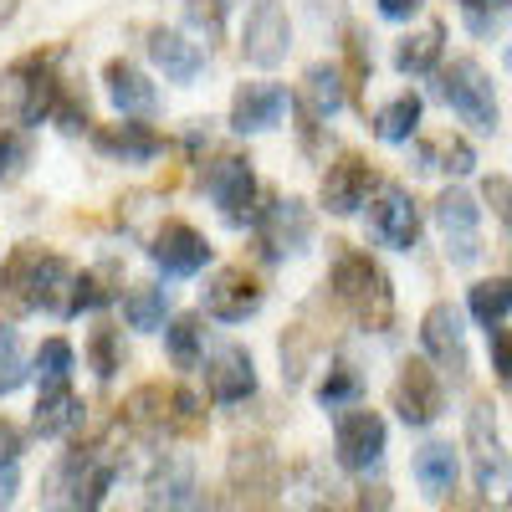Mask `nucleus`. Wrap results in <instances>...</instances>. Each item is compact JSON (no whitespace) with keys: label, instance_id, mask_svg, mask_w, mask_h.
Masks as SVG:
<instances>
[{"label":"nucleus","instance_id":"obj_1","mask_svg":"<svg viewBox=\"0 0 512 512\" xmlns=\"http://www.w3.org/2000/svg\"><path fill=\"white\" fill-rule=\"evenodd\" d=\"M0 308H6V318H77V267L36 241L11 246V256L0 262Z\"/></svg>","mask_w":512,"mask_h":512},{"label":"nucleus","instance_id":"obj_2","mask_svg":"<svg viewBox=\"0 0 512 512\" xmlns=\"http://www.w3.org/2000/svg\"><path fill=\"white\" fill-rule=\"evenodd\" d=\"M113 477H118V451L108 441H88V446L77 441L41 482V502L52 512H98Z\"/></svg>","mask_w":512,"mask_h":512},{"label":"nucleus","instance_id":"obj_3","mask_svg":"<svg viewBox=\"0 0 512 512\" xmlns=\"http://www.w3.org/2000/svg\"><path fill=\"white\" fill-rule=\"evenodd\" d=\"M328 287L338 297V308H344L364 333H390L395 323V287L384 277V267L364 251H338L333 256V272H328Z\"/></svg>","mask_w":512,"mask_h":512},{"label":"nucleus","instance_id":"obj_4","mask_svg":"<svg viewBox=\"0 0 512 512\" xmlns=\"http://www.w3.org/2000/svg\"><path fill=\"white\" fill-rule=\"evenodd\" d=\"M62 88H67V82L52 72V57L26 52V57H16L6 72H0V118H11V123L52 118Z\"/></svg>","mask_w":512,"mask_h":512},{"label":"nucleus","instance_id":"obj_5","mask_svg":"<svg viewBox=\"0 0 512 512\" xmlns=\"http://www.w3.org/2000/svg\"><path fill=\"white\" fill-rule=\"evenodd\" d=\"M466 451H472V477H477L482 502L512 507V456L497 436V415L487 400H477L466 410Z\"/></svg>","mask_w":512,"mask_h":512},{"label":"nucleus","instance_id":"obj_6","mask_svg":"<svg viewBox=\"0 0 512 512\" xmlns=\"http://www.w3.org/2000/svg\"><path fill=\"white\" fill-rule=\"evenodd\" d=\"M441 98L451 103V113H456L461 123H472L477 134H492V128H497L492 77H487L472 57H456L451 67H441Z\"/></svg>","mask_w":512,"mask_h":512},{"label":"nucleus","instance_id":"obj_7","mask_svg":"<svg viewBox=\"0 0 512 512\" xmlns=\"http://www.w3.org/2000/svg\"><path fill=\"white\" fill-rule=\"evenodd\" d=\"M292 52V21H287V6L282 0H251L246 6V21H241V57L251 67H282Z\"/></svg>","mask_w":512,"mask_h":512},{"label":"nucleus","instance_id":"obj_8","mask_svg":"<svg viewBox=\"0 0 512 512\" xmlns=\"http://www.w3.org/2000/svg\"><path fill=\"white\" fill-rule=\"evenodd\" d=\"M205 195L221 205V216L231 226H251L256 221V175H251V159L246 154H216L205 164Z\"/></svg>","mask_w":512,"mask_h":512},{"label":"nucleus","instance_id":"obj_9","mask_svg":"<svg viewBox=\"0 0 512 512\" xmlns=\"http://www.w3.org/2000/svg\"><path fill=\"white\" fill-rule=\"evenodd\" d=\"M251 231H256V241H262V251L272 256V262H282V256H297V251L313 241V216H308L303 200L272 195L262 210H256Z\"/></svg>","mask_w":512,"mask_h":512},{"label":"nucleus","instance_id":"obj_10","mask_svg":"<svg viewBox=\"0 0 512 512\" xmlns=\"http://www.w3.org/2000/svg\"><path fill=\"white\" fill-rule=\"evenodd\" d=\"M436 231H441V241H446V251H451V262L456 267H472L477 256H482V205L466 195V190H441L436 195Z\"/></svg>","mask_w":512,"mask_h":512},{"label":"nucleus","instance_id":"obj_11","mask_svg":"<svg viewBox=\"0 0 512 512\" xmlns=\"http://www.w3.org/2000/svg\"><path fill=\"white\" fill-rule=\"evenodd\" d=\"M395 410L405 425H431L441 410H446V384H441V369L431 359H405L400 374H395V390H390Z\"/></svg>","mask_w":512,"mask_h":512},{"label":"nucleus","instance_id":"obj_12","mask_svg":"<svg viewBox=\"0 0 512 512\" xmlns=\"http://www.w3.org/2000/svg\"><path fill=\"white\" fill-rule=\"evenodd\" d=\"M420 344L431 354L436 369H446L456 384L472 374V354H466V328H461V308L456 303H431L420 318Z\"/></svg>","mask_w":512,"mask_h":512},{"label":"nucleus","instance_id":"obj_13","mask_svg":"<svg viewBox=\"0 0 512 512\" xmlns=\"http://www.w3.org/2000/svg\"><path fill=\"white\" fill-rule=\"evenodd\" d=\"M384 436H390V431H384L379 410H364V405L344 410L338 425H333V456H338V466H344V472H369V466H379Z\"/></svg>","mask_w":512,"mask_h":512},{"label":"nucleus","instance_id":"obj_14","mask_svg":"<svg viewBox=\"0 0 512 512\" xmlns=\"http://www.w3.org/2000/svg\"><path fill=\"white\" fill-rule=\"evenodd\" d=\"M149 262H154L164 277H195V272H205V262H210V241H205L190 221H164V226L149 236Z\"/></svg>","mask_w":512,"mask_h":512},{"label":"nucleus","instance_id":"obj_15","mask_svg":"<svg viewBox=\"0 0 512 512\" xmlns=\"http://www.w3.org/2000/svg\"><path fill=\"white\" fill-rule=\"evenodd\" d=\"M369 231L379 246H395V251H410L420 241V205L405 185H379L374 205H369Z\"/></svg>","mask_w":512,"mask_h":512},{"label":"nucleus","instance_id":"obj_16","mask_svg":"<svg viewBox=\"0 0 512 512\" xmlns=\"http://www.w3.org/2000/svg\"><path fill=\"white\" fill-rule=\"evenodd\" d=\"M374 190V169L364 154H338L328 169H323V185H318V200L328 216H354V210L369 200Z\"/></svg>","mask_w":512,"mask_h":512},{"label":"nucleus","instance_id":"obj_17","mask_svg":"<svg viewBox=\"0 0 512 512\" xmlns=\"http://www.w3.org/2000/svg\"><path fill=\"white\" fill-rule=\"evenodd\" d=\"M205 395L216 405H241L256 395V359L241 344H221L205 359Z\"/></svg>","mask_w":512,"mask_h":512},{"label":"nucleus","instance_id":"obj_18","mask_svg":"<svg viewBox=\"0 0 512 512\" xmlns=\"http://www.w3.org/2000/svg\"><path fill=\"white\" fill-rule=\"evenodd\" d=\"M256 308H262V282H256L246 267H221L205 282V313L221 323H246Z\"/></svg>","mask_w":512,"mask_h":512},{"label":"nucleus","instance_id":"obj_19","mask_svg":"<svg viewBox=\"0 0 512 512\" xmlns=\"http://www.w3.org/2000/svg\"><path fill=\"white\" fill-rule=\"evenodd\" d=\"M292 108L282 82H241L231 98V128L236 134H267L282 123V113Z\"/></svg>","mask_w":512,"mask_h":512},{"label":"nucleus","instance_id":"obj_20","mask_svg":"<svg viewBox=\"0 0 512 512\" xmlns=\"http://www.w3.org/2000/svg\"><path fill=\"white\" fill-rule=\"evenodd\" d=\"M349 103V77L344 67H333V62H313L303 72V82H297V113H308L313 123H328L338 108Z\"/></svg>","mask_w":512,"mask_h":512},{"label":"nucleus","instance_id":"obj_21","mask_svg":"<svg viewBox=\"0 0 512 512\" xmlns=\"http://www.w3.org/2000/svg\"><path fill=\"white\" fill-rule=\"evenodd\" d=\"M149 57H154V67L169 77V82H195L200 72H205V52H200V41H190L185 31H175V26H149Z\"/></svg>","mask_w":512,"mask_h":512},{"label":"nucleus","instance_id":"obj_22","mask_svg":"<svg viewBox=\"0 0 512 512\" xmlns=\"http://www.w3.org/2000/svg\"><path fill=\"white\" fill-rule=\"evenodd\" d=\"M93 144L123 164H149L164 154V134L144 118H123V123H108V128H93Z\"/></svg>","mask_w":512,"mask_h":512},{"label":"nucleus","instance_id":"obj_23","mask_svg":"<svg viewBox=\"0 0 512 512\" xmlns=\"http://www.w3.org/2000/svg\"><path fill=\"white\" fill-rule=\"evenodd\" d=\"M123 425L144 441L175 436V390H164V384H139V390L123 400Z\"/></svg>","mask_w":512,"mask_h":512},{"label":"nucleus","instance_id":"obj_24","mask_svg":"<svg viewBox=\"0 0 512 512\" xmlns=\"http://www.w3.org/2000/svg\"><path fill=\"white\" fill-rule=\"evenodd\" d=\"M103 88H108V98H113V108L123 113V118H149L154 108H159V88L134 67V62H123V57H113L108 67H103Z\"/></svg>","mask_w":512,"mask_h":512},{"label":"nucleus","instance_id":"obj_25","mask_svg":"<svg viewBox=\"0 0 512 512\" xmlns=\"http://www.w3.org/2000/svg\"><path fill=\"white\" fill-rule=\"evenodd\" d=\"M231 487L241 497H267L277 492V456L262 441H236L231 451Z\"/></svg>","mask_w":512,"mask_h":512},{"label":"nucleus","instance_id":"obj_26","mask_svg":"<svg viewBox=\"0 0 512 512\" xmlns=\"http://www.w3.org/2000/svg\"><path fill=\"white\" fill-rule=\"evenodd\" d=\"M82 425V400L72 384H47V390L36 395V415H31V431L41 441H57V436H72Z\"/></svg>","mask_w":512,"mask_h":512},{"label":"nucleus","instance_id":"obj_27","mask_svg":"<svg viewBox=\"0 0 512 512\" xmlns=\"http://www.w3.org/2000/svg\"><path fill=\"white\" fill-rule=\"evenodd\" d=\"M456 446L451 441H425L420 451H415V482H420V492L425 497H436V502H446V497H456Z\"/></svg>","mask_w":512,"mask_h":512},{"label":"nucleus","instance_id":"obj_28","mask_svg":"<svg viewBox=\"0 0 512 512\" xmlns=\"http://www.w3.org/2000/svg\"><path fill=\"white\" fill-rule=\"evenodd\" d=\"M164 318H169V287H159V282H134V287L123 292V323H128V328L159 333V328H169Z\"/></svg>","mask_w":512,"mask_h":512},{"label":"nucleus","instance_id":"obj_29","mask_svg":"<svg viewBox=\"0 0 512 512\" xmlns=\"http://www.w3.org/2000/svg\"><path fill=\"white\" fill-rule=\"evenodd\" d=\"M441 36H446L441 21H425L420 31H410L400 47H395V72H405V77H425V72L441 62Z\"/></svg>","mask_w":512,"mask_h":512},{"label":"nucleus","instance_id":"obj_30","mask_svg":"<svg viewBox=\"0 0 512 512\" xmlns=\"http://www.w3.org/2000/svg\"><path fill=\"white\" fill-rule=\"evenodd\" d=\"M415 164L420 169H446V175H472V169H477V149L466 139H456V134L420 139L415 144Z\"/></svg>","mask_w":512,"mask_h":512},{"label":"nucleus","instance_id":"obj_31","mask_svg":"<svg viewBox=\"0 0 512 512\" xmlns=\"http://www.w3.org/2000/svg\"><path fill=\"white\" fill-rule=\"evenodd\" d=\"M420 113H425L420 93H400V98H390V103L374 113V134L384 144H410L415 128H420Z\"/></svg>","mask_w":512,"mask_h":512},{"label":"nucleus","instance_id":"obj_32","mask_svg":"<svg viewBox=\"0 0 512 512\" xmlns=\"http://www.w3.org/2000/svg\"><path fill=\"white\" fill-rule=\"evenodd\" d=\"M164 349H169V364H175V369H195V364L205 359V328H200V313L169 318V328H164Z\"/></svg>","mask_w":512,"mask_h":512},{"label":"nucleus","instance_id":"obj_33","mask_svg":"<svg viewBox=\"0 0 512 512\" xmlns=\"http://www.w3.org/2000/svg\"><path fill=\"white\" fill-rule=\"evenodd\" d=\"M466 308H472V318L482 328H497L507 313H512V277H482L472 282V292H466Z\"/></svg>","mask_w":512,"mask_h":512},{"label":"nucleus","instance_id":"obj_34","mask_svg":"<svg viewBox=\"0 0 512 512\" xmlns=\"http://www.w3.org/2000/svg\"><path fill=\"white\" fill-rule=\"evenodd\" d=\"M359 395H364V379H359V369L344 364V359H338V364L323 374V384H318V405H323V410H354Z\"/></svg>","mask_w":512,"mask_h":512},{"label":"nucleus","instance_id":"obj_35","mask_svg":"<svg viewBox=\"0 0 512 512\" xmlns=\"http://www.w3.org/2000/svg\"><path fill=\"white\" fill-rule=\"evenodd\" d=\"M118 282H123L118 262H103V267H93V272H77V313L113 303V297H118Z\"/></svg>","mask_w":512,"mask_h":512},{"label":"nucleus","instance_id":"obj_36","mask_svg":"<svg viewBox=\"0 0 512 512\" xmlns=\"http://www.w3.org/2000/svg\"><path fill=\"white\" fill-rule=\"evenodd\" d=\"M461 16H466V31L472 36L497 41L512 26V0H472V6H461Z\"/></svg>","mask_w":512,"mask_h":512},{"label":"nucleus","instance_id":"obj_37","mask_svg":"<svg viewBox=\"0 0 512 512\" xmlns=\"http://www.w3.org/2000/svg\"><path fill=\"white\" fill-rule=\"evenodd\" d=\"M72 359H77V354H72L67 338H47V344L36 349V359H31L41 390H47V384H67V379H72Z\"/></svg>","mask_w":512,"mask_h":512},{"label":"nucleus","instance_id":"obj_38","mask_svg":"<svg viewBox=\"0 0 512 512\" xmlns=\"http://www.w3.org/2000/svg\"><path fill=\"white\" fill-rule=\"evenodd\" d=\"M26 384V354H21V333L11 323H0V395H11Z\"/></svg>","mask_w":512,"mask_h":512},{"label":"nucleus","instance_id":"obj_39","mask_svg":"<svg viewBox=\"0 0 512 512\" xmlns=\"http://www.w3.org/2000/svg\"><path fill=\"white\" fill-rule=\"evenodd\" d=\"M26 164H31V139L21 134V128L0 123V185L21 180V175H26Z\"/></svg>","mask_w":512,"mask_h":512},{"label":"nucleus","instance_id":"obj_40","mask_svg":"<svg viewBox=\"0 0 512 512\" xmlns=\"http://www.w3.org/2000/svg\"><path fill=\"white\" fill-rule=\"evenodd\" d=\"M308 359H313V338H308V328L297 323V328H287L282 333V379L287 384H297L308 374Z\"/></svg>","mask_w":512,"mask_h":512},{"label":"nucleus","instance_id":"obj_41","mask_svg":"<svg viewBox=\"0 0 512 512\" xmlns=\"http://www.w3.org/2000/svg\"><path fill=\"white\" fill-rule=\"evenodd\" d=\"M88 354H93V369H98V379H113L118 369H123V359H118V328H93V344H88Z\"/></svg>","mask_w":512,"mask_h":512},{"label":"nucleus","instance_id":"obj_42","mask_svg":"<svg viewBox=\"0 0 512 512\" xmlns=\"http://www.w3.org/2000/svg\"><path fill=\"white\" fill-rule=\"evenodd\" d=\"M52 123H62L67 134H82V128H88L93 118H88V98H82L72 82L62 88V98H57V113H52Z\"/></svg>","mask_w":512,"mask_h":512},{"label":"nucleus","instance_id":"obj_43","mask_svg":"<svg viewBox=\"0 0 512 512\" xmlns=\"http://www.w3.org/2000/svg\"><path fill=\"white\" fill-rule=\"evenodd\" d=\"M205 431V405L190 390H175V436H200Z\"/></svg>","mask_w":512,"mask_h":512},{"label":"nucleus","instance_id":"obj_44","mask_svg":"<svg viewBox=\"0 0 512 512\" xmlns=\"http://www.w3.org/2000/svg\"><path fill=\"white\" fill-rule=\"evenodd\" d=\"M369 72H374V57H369V47H364V31L354 26V31H349V72H344V77H349V93L364 88Z\"/></svg>","mask_w":512,"mask_h":512},{"label":"nucleus","instance_id":"obj_45","mask_svg":"<svg viewBox=\"0 0 512 512\" xmlns=\"http://www.w3.org/2000/svg\"><path fill=\"white\" fill-rule=\"evenodd\" d=\"M185 16H190V26H195V31L216 36V31H221V16H226V0H190Z\"/></svg>","mask_w":512,"mask_h":512},{"label":"nucleus","instance_id":"obj_46","mask_svg":"<svg viewBox=\"0 0 512 512\" xmlns=\"http://www.w3.org/2000/svg\"><path fill=\"white\" fill-rule=\"evenodd\" d=\"M482 200L492 205V216L512 231V180H502V175H492L487 185H482Z\"/></svg>","mask_w":512,"mask_h":512},{"label":"nucleus","instance_id":"obj_47","mask_svg":"<svg viewBox=\"0 0 512 512\" xmlns=\"http://www.w3.org/2000/svg\"><path fill=\"white\" fill-rule=\"evenodd\" d=\"M487 349H492V369H497V379H512V333L497 323V328H487Z\"/></svg>","mask_w":512,"mask_h":512},{"label":"nucleus","instance_id":"obj_48","mask_svg":"<svg viewBox=\"0 0 512 512\" xmlns=\"http://www.w3.org/2000/svg\"><path fill=\"white\" fill-rule=\"evenodd\" d=\"M354 502H359V512H384V507H390V487H384V482H364Z\"/></svg>","mask_w":512,"mask_h":512},{"label":"nucleus","instance_id":"obj_49","mask_svg":"<svg viewBox=\"0 0 512 512\" xmlns=\"http://www.w3.org/2000/svg\"><path fill=\"white\" fill-rule=\"evenodd\" d=\"M374 6H379L384 21H410V16H420L425 0H374Z\"/></svg>","mask_w":512,"mask_h":512},{"label":"nucleus","instance_id":"obj_50","mask_svg":"<svg viewBox=\"0 0 512 512\" xmlns=\"http://www.w3.org/2000/svg\"><path fill=\"white\" fill-rule=\"evenodd\" d=\"M21 492V472H16V461H0V512H6Z\"/></svg>","mask_w":512,"mask_h":512},{"label":"nucleus","instance_id":"obj_51","mask_svg":"<svg viewBox=\"0 0 512 512\" xmlns=\"http://www.w3.org/2000/svg\"><path fill=\"white\" fill-rule=\"evenodd\" d=\"M16 456H21V431L0 415V461H16Z\"/></svg>","mask_w":512,"mask_h":512},{"label":"nucleus","instance_id":"obj_52","mask_svg":"<svg viewBox=\"0 0 512 512\" xmlns=\"http://www.w3.org/2000/svg\"><path fill=\"white\" fill-rule=\"evenodd\" d=\"M446 512H477V507H472V502H461V497H451V502H446Z\"/></svg>","mask_w":512,"mask_h":512},{"label":"nucleus","instance_id":"obj_53","mask_svg":"<svg viewBox=\"0 0 512 512\" xmlns=\"http://www.w3.org/2000/svg\"><path fill=\"white\" fill-rule=\"evenodd\" d=\"M16 16V0H0V21H11Z\"/></svg>","mask_w":512,"mask_h":512},{"label":"nucleus","instance_id":"obj_54","mask_svg":"<svg viewBox=\"0 0 512 512\" xmlns=\"http://www.w3.org/2000/svg\"><path fill=\"white\" fill-rule=\"evenodd\" d=\"M303 512H333V507H328V497H323V502H308Z\"/></svg>","mask_w":512,"mask_h":512},{"label":"nucleus","instance_id":"obj_55","mask_svg":"<svg viewBox=\"0 0 512 512\" xmlns=\"http://www.w3.org/2000/svg\"><path fill=\"white\" fill-rule=\"evenodd\" d=\"M313 6H318V11H323V0H313ZM328 6H338V0H328Z\"/></svg>","mask_w":512,"mask_h":512},{"label":"nucleus","instance_id":"obj_56","mask_svg":"<svg viewBox=\"0 0 512 512\" xmlns=\"http://www.w3.org/2000/svg\"><path fill=\"white\" fill-rule=\"evenodd\" d=\"M461 6H472V0H461Z\"/></svg>","mask_w":512,"mask_h":512}]
</instances>
